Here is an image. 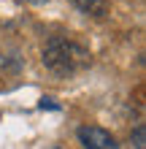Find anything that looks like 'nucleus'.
Returning <instances> with one entry per match:
<instances>
[{"mask_svg":"<svg viewBox=\"0 0 146 149\" xmlns=\"http://www.w3.org/2000/svg\"><path fill=\"white\" fill-rule=\"evenodd\" d=\"M92 63L89 49H84L81 43H76L73 38H49L44 46V65L49 68L54 76H76Z\"/></svg>","mask_w":146,"mask_h":149,"instance_id":"nucleus-1","label":"nucleus"},{"mask_svg":"<svg viewBox=\"0 0 146 149\" xmlns=\"http://www.w3.org/2000/svg\"><path fill=\"white\" fill-rule=\"evenodd\" d=\"M79 141L84 144V149H119L116 138L106 127H98V125H81L79 127Z\"/></svg>","mask_w":146,"mask_h":149,"instance_id":"nucleus-2","label":"nucleus"},{"mask_svg":"<svg viewBox=\"0 0 146 149\" xmlns=\"http://www.w3.org/2000/svg\"><path fill=\"white\" fill-rule=\"evenodd\" d=\"M19 76H22V68L14 57H6L0 54V92L6 90H14L19 84Z\"/></svg>","mask_w":146,"mask_h":149,"instance_id":"nucleus-3","label":"nucleus"},{"mask_svg":"<svg viewBox=\"0 0 146 149\" xmlns=\"http://www.w3.org/2000/svg\"><path fill=\"white\" fill-rule=\"evenodd\" d=\"M71 3L76 6L79 14L92 16V19H103V16H108V11H111L108 0H71Z\"/></svg>","mask_w":146,"mask_h":149,"instance_id":"nucleus-4","label":"nucleus"},{"mask_svg":"<svg viewBox=\"0 0 146 149\" xmlns=\"http://www.w3.org/2000/svg\"><path fill=\"white\" fill-rule=\"evenodd\" d=\"M133 144H135V149H146V138H143V125H135V130H133Z\"/></svg>","mask_w":146,"mask_h":149,"instance_id":"nucleus-5","label":"nucleus"},{"mask_svg":"<svg viewBox=\"0 0 146 149\" xmlns=\"http://www.w3.org/2000/svg\"><path fill=\"white\" fill-rule=\"evenodd\" d=\"M22 3H33V6H38V3H46V0H22Z\"/></svg>","mask_w":146,"mask_h":149,"instance_id":"nucleus-6","label":"nucleus"}]
</instances>
